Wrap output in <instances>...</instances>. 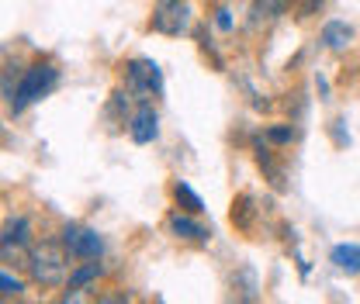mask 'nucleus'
<instances>
[{
  "label": "nucleus",
  "instance_id": "16",
  "mask_svg": "<svg viewBox=\"0 0 360 304\" xmlns=\"http://www.w3.org/2000/svg\"><path fill=\"white\" fill-rule=\"evenodd\" d=\"M322 4H326V0H298L295 14H298V18H312L315 11H322Z\"/></svg>",
  "mask_w": 360,
  "mask_h": 304
},
{
  "label": "nucleus",
  "instance_id": "18",
  "mask_svg": "<svg viewBox=\"0 0 360 304\" xmlns=\"http://www.w3.org/2000/svg\"><path fill=\"white\" fill-rule=\"evenodd\" d=\"M215 14H219V18H215V25H219V28H225V32H229V28H232V18H229V11H225V7H219Z\"/></svg>",
  "mask_w": 360,
  "mask_h": 304
},
{
  "label": "nucleus",
  "instance_id": "2",
  "mask_svg": "<svg viewBox=\"0 0 360 304\" xmlns=\"http://www.w3.org/2000/svg\"><path fill=\"white\" fill-rule=\"evenodd\" d=\"M56 80H59V70H56L52 62H35V66H28V70L21 73L14 93H11V100H7V111H11V114H21L28 104H35L39 97H45L49 90L56 87Z\"/></svg>",
  "mask_w": 360,
  "mask_h": 304
},
{
  "label": "nucleus",
  "instance_id": "11",
  "mask_svg": "<svg viewBox=\"0 0 360 304\" xmlns=\"http://www.w3.org/2000/svg\"><path fill=\"white\" fill-rule=\"evenodd\" d=\"M350 39H354V32H350V25H343V21H329V25L322 28V42H326V48H333V52L347 48Z\"/></svg>",
  "mask_w": 360,
  "mask_h": 304
},
{
  "label": "nucleus",
  "instance_id": "8",
  "mask_svg": "<svg viewBox=\"0 0 360 304\" xmlns=\"http://www.w3.org/2000/svg\"><path fill=\"white\" fill-rule=\"evenodd\" d=\"M129 135H132L135 145H149V142L160 135V118H156V111H153L149 104H142L132 118H129Z\"/></svg>",
  "mask_w": 360,
  "mask_h": 304
},
{
  "label": "nucleus",
  "instance_id": "14",
  "mask_svg": "<svg viewBox=\"0 0 360 304\" xmlns=\"http://www.w3.org/2000/svg\"><path fill=\"white\" fill-rule=\"evenodd\" d=\"M257 163L267 170V176H270V183H274V190H284V173L274 166V159H270V149L264 145V142H257Z\"/></svg>",
  "mask_w": 360,
  "mask_h": 304
},
{
  "label": "nucleus",
  "instance_id": "3",
  "mask_svg": "<svg viewBox=\"0 0 360 304\" xmlns=\"http://www.w3.org/2000/svg\"><path fill=\"white\" fill-rule=\"evenodd\" d=\"M187 25H191V7H187V0H156L153 18H149V28H153V32L177 39L180 32H187Z\"/></svg>",
  "mask_w": 360,
  "mask_h": 304
},
{
  "label": "nucleus",
  "instance_id": "6",
  "mask_svg": "<svg viewBox=\"0 0 360 304\" xmlns=\"http://www.w3.org/2000/svg\"><path fill=\"white\" fill-rule=\"evenodd\" d=\"M28 242H32V225H28V218H7V221H4V239H0L4 263L11 260V256L28 263V253H25Z\"/></svg>",
  "mask_w": 360,
  "mask_h": 304
},
{
  "label": "nucleus",
  "instance_id": "7",
  "mask_svg": "<svg viewBox=\"0 0 360 304\" xmlns=\"http://www.w3.org/2000/svg\"><path fill=\"white\" fill-rule=\"evenodd\" d=\"M167 228L177 235V239H184V242H198V246H205L208 239H212V228L205 225V221H198V215H191V211H174V215L167 218Z\"/></svg>",
  "mask_w": 360,
  "mask_h": 304
},
{
  "label": "nucleus",
  "instance_id": "5",
  "mask_svg": "<svg viewBox=\"0 0 360 304\" xmlns=\"http://www.w3.org/2000/svg\"><path fill=\"white\" fill-rule=\"evenodd\" d=\"M125 84H129L132 93H139V100H146V97L160 93V90H163L160 66H156L153 59H132V62L125 66Z\"/></svg>",
  "mask_w": 360,
  "mask_h": 304
},
{
  "label": "nucleus",
  "instance_id": "13",
  "mask_svg": "<svg viewBox=\"0 0 360 304\" xmlns=\"http://www.w3.org/2000/svg\"><path fill=\"white\" fill-rule=\"evenodd\" d=\"M174 197H177V204H184V211H191V215H201L205 211V204H201V197L180 180V183H174Z\"/></svg>",
  "mask_w": 360,
  "mask_h": 304
},
{
  "label": "nucleus",
  "instance_id": "17",
  "mask_svg": "<svg viewBox=\"0 0 360 304\" xmlns=\"http://www.w3.org/2000/svg\"><path fill=\"white\" fill-rule=\"evenodd\" d=\"M291 138H295V131H291V128H281V125H277V128H267V142H277V145H288Z\"/></svg>",
  "mask_w": 360,
  "mask_h": 304
},
{
  "label": "nucleus",
  "instance_id": "10",
  "mask_svg": "<svg viewBox=\"0 0 360 304\" xmlns=\"http://www.w3.org/2000/svg\"><path fill=\"white\" fill-rule=\"evenodd\" d=\"M333 266L340 270V273H347V277H357L360 273V246H354V242H343V246H336L333 249Z\"/></svg>",
  "mask_w": 360,
  "mask_h": 304
},
{
  "label": "nucleus",
  "instance_id": "4",
  "mask_svg": "<svg viewBox=\"0 0 360 304\" xmlns=\"http://www.w3.org/2000/svg\"><path fill=\"white\" fill-rule=\"evenodd\" d=\"M63 246L70 249L73 260H101L104 256V239L94 228H84V225H66L63 228Z\"/></svg>",
  "mask_w": 360,
  "mask_h": 304
},
{
  "label": "nucleus",
  "instance_id": "15",
  "mask_svg": "<svg viewBox=\"0 0 360 304\" xmlns=\"http://www.w3.org/2000/svg\"><path fill=\"white\" fill-rule=\"evenodd\" d=\"M25 294V284L18 280V277H11V270H4L0 273V298L4 301H14V298H21Z\"/></svg>",
  "mask_w": 360,
  "mask_h": 304
},
{
  "label": "nucleus",
  "instance_id": "9",
  "mask_svg": "<svg viewBox=\"0 0 360 304\" xmlns=\"http://www.w3.org/2000/svg\"><path fill=\"white\" fill-rule=\"evenodd\" d=\"M101 273H104V266H101L97 260L80 263V266L70 273V280H66V294H63V301H80V298H84L80 291H87V287L97 280V277H101Z\"/></svg>",
  "mask_w": 360,
  "mask_h": 304
},
{
  "label": "nucleus",
  "instance_id": "12",
  "mask_svg": "<svg viewBox=\"0 0 360 304\" xmlns=\"http://www.w3.org/2000/svg\"><path fill=\"white\" fill-rule=\"evenodd\" d=\"M253 218H257L253 197H250V194H239V197L232 201V225L243 228V232H250V228H253Z\"/></svg>",
  "mask_w": 360,
  "mask_h": 304
},
{
  "label": "nucleus",
  "instance_id": "1",
  "mask_svg": "<svg viewBox=\"0 0 360 304\" xmlns=\"http://www.w3.org/2000/svg\"><path fill=\"white\" fill-rule=\"evenodd\" d=\"M28 277L39 284V287H59L70 280V249L63 242H52L42 239L28 249Z\"/></svg>",
  "mask_w": 360,
  "mask_h": 304
}]
</instances>
